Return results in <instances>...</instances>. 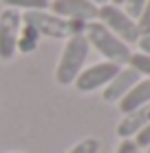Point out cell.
I'll return each instance as SVG.
<instances>
[{"mask_svg":"<svg viewBox=\"0 0 150 153\" xmlns=\"http://www.w3.org/2000/svg\"><path fill=\"white\" fill-rule=\"evenodd\" d=\"M89 51H91V45H89V40H86L84 33L71 36V38L64 42L62 56L58 60V67H55V82L62 84V87L73 84L75 78L80 76V71L84 69Z\"/></svg>","mask_w":150,"mask_h":153,"instance_id":"6da1fadb","label":"cell"},{"mask_svg":"<svg viewBox=\"0 0 150 153\" xmlns=\"http://www.w3.org/2000/svg\"><path fill=\"white\" fill-rule=\"evenodd\" d=\"M148 122H150V104H146V107H141V109H135V111L124 115L119 120V124H117V135H119L121 140H128V138L132 140Z\"/></svg>","mask_w":150,"mask_h":153,"instance_id":"9c48e42d","label":"cell"},{"mask_svg":"<svg viewBox=\"0 0 150 153\" xmlns=\"http://www.w3.org/2000/svg\"><path fill=\"white\" fill-rule=\"evenodd\" d=\"M115 153H139V146L135 144V140H119V144H117Z\"/></svg>","mask_w":150,"mask_h":153,"instance_id":"ac0fdd59","label":"cell"},{"mask_svg":"<svg viewBox=\"0 0 150 153\" xmlns=\"http://www.w3.org/2000/svg\"><path fill=\"white\" fill-rule=\"evenodd\" d=\"M84 36H86V40H89V45L93 49H97V53L106 58V62H115V65H119V67L128 65L130 53H132L130 47H128L126 42H121L113 31H108L102 22H97V20L86 22Z\"/></svg>","mask_w":150,"mask_h":153,"instance_id":"7a4b0ae2","label":"cell"},{"mask_svg":"<svg viewBox=\"0 0 150 153\" xmlns=\"http://www.w3.org/2000/svg\"><path fill=\"white\" fill-rule=\"evenodd\" d=\"M20 27H22V13L20 11L4 9L0 13V60H11L15 56Z\"/></svg>","mask_w":150,"mask_h":153,"instance_id":"8992f818","label":"cell"},{"mask_svg":"<svg viewBox=\"0 0 150 153\" xmlns=\"http://www.w3.org/2000/svg\"><path fill=\"white\" fill-rule=\"evenodd\" d=\"M108 2H110V4H117V7H121V4H124V0H108Z\"/></svg>","mask_w":150,"mask_h":153,"instance_id":"44dd1931","label":"cell"},{"mask_svg":"<svg viewBox=\"0 0 150 153\" xmlns=\"http://www.w3.org/2000/svg\"><path fill=\"white\" fill-rule=\"evenodd\" d=\"M4 9H24V11H46L51 0H2Z\"/></svg>","mask_w":150,"mask_h":153,"instance_id":"7c38bea8","label":"cell"},{"mask_svg":"<svg viewBox=\"0 0 150 153\" xmlns=\"http://www.w3.org/2000/svg\"><path fill=\"white\" fill-rule=\"evenodd\" d=\"M66 153H100V140L97 138H84L75 146H71Z\"/></svg>","mask_w":150,"mask_h":153,"instance_id":"5bb4252c","label":"cell"},{"mask_svg":"<svg viewBox=\"0 0 150 153\" xmlns=\"http://www.w3.org/2000/svg\"><path fill=\"white\" fill-rule=\"evenodd\" d=\"M117 104H119V111L124 115L135 111V109H141V107H146V104H150V78H141Z\"/></svg>","mask_w":150,"mask_h":153,"instance_id":"30bf717a","label":"cell"},{"mask_svg":"<svg viewBox=\"0 0 150 153\" xmlns=\"http://www.w3.org/2000/svg\"><path fill=\"white\" fill-rule=\"evenodd\" d=\"M95 7H102V4H108V0H91Z\"/></svg>","mask_w":150,"mask_h":153,"instance_id":"ffe728a7","label":"cell"},{"mask_svg":"<svg viewBox=\"0 0 150 153\" xmlns=\"http://www.w3.org/2000/svg\"><path fill=\"white\" fill-rule=\"evenodd\" d=\"M49 9L51 13L66 20H80V22L97 20V7L91 0H51Z\"/></svg>","mask_w":150,"mask_h":153,"instance_id":"52a82bcc","label":"cell"},{"mask_svg":"<svg viewBox=\"0 0 150 153\" xmlns=\"http://www.w3.org/2000/svg\"><path fill=\"white\" fill-rule=\"evenodd\" d=\"M128 65L135 69L139 76H146L150 78V56L148 53H141V51H137V53H130V60H128Z\"/></svg>","mask_w":150,"mask_h":153,"instance_id":"4fadbf2b","label":"cell"},{"mask_svg":"<svg viewBox=\"0 0 150 153\" xmlns=\"http://www.w3.org/2000/svg\"><path fill=\"white\" fill-rule=\"evenodd\" d=\"M146 151H148V153H150V146H148V149H146Z\"/></svg>","mask_w":150,"mask_h":153,"instance_id":"7402d4cb","label":"cell"},{"mask_svg":"<svg viewBox=\"0 0 150 153\" xmlns=\"http://www.w3.org/2000/svg\"><path fill=\"white\" fill-rule=\"evenodd\" d=\"M38 42H40V33L33 25L29 22H22L20 27V33H18V45H15V51L20 53H33L38 49Z\"/></svg>","mask_w":150,"mask_h":153,"instance_id":"8fae6325","label":"cell"},{"mask_svg":"<svg viewBox=\"0 0 150 153\" xmlns=\"http://www.w3.org/2000/svg\"><path fill=\"white\" fill-rule=\"evenodd\" d=\"M139 80H141V76H139L132 67H121L119 73H117V76L104 87V93H102V96H104L106 102L115 104V102H119V100L126 96V93L130 91Z\"/></svg>","mask_w":150,"mask_h":153,"instance_id":"ba28073f","label":"cell"},{"mask_svg":"<svg viewBox=\"0 0 150 153\" xmlns=\"http://www.w3.org/2000/svg\"><path fill=\"white\" fill-rule=\"evenodd\" d=\"M121 67L115 65V62H97V65H91L86 69L80 71V76L75 78L73 87L77 89L80 93H93L97 89H104L113 78L119 73Z\"/></svg>","mask_w":150,"mask_h":153,"instance_id":"5b68a950","label":"cell"},{"mask_svg":"<svg viewBox=\"0 0 150 153\" xmlns=\"http://www.w3.org/2000/svg\"><path fill=\"white\" fill-rule=\"evenodd\" d=\"M137 29H139V36H150V0H146L141 13L137 18Z\"/></svg>","mask_w":150,"mask_h":153,"instance_id":"9a60e30c","label":"cell"},{"mask_svg":"<svg viewBox=\"0 0 150 153\" xmlns=\"http://www.w3.org/2000/svg\"><path fill=\"white\" fill-rule=\"evenodd\" d=\"M132 140H135V144L139 146V149H148V146H150V122L143 126V129L139 131Z\"/></svg>","mask_w":150,"mask_h":153,"instance_id":"e0dca14e","label":"cell"},{"mask_svg":"<svg viewBox=\"0 0 150 153\" xmlns=\"http://www.w3.org/2000/svg\"><path fill=\"white\" fill-rule=\"evenodd\" d=\"M143 4H146V0H124V11L130 16L132 20H137L141 9H143Z\"/></svg>","mask_w":150,"mask_h":153,"instance_id":"2e32d148","label":"cell"},{"mask_svg":"<svg viewBox=\"0 0 150 153\" xmlns=\"http://www.w3.org/2000/svg\"><path fill=\"white\" fill-rule=\"evenodd\" d=\"M97 22H102L108 31H113L128 47L137 45V40H139L137 20H132L130 16L124 11V7H117V4H110V2L97 7Z\"/></svg>","mask_w":150,"mask_h":153,"instance_id":"277c9868","label":"cell"},{"mask_svg":"<svg viewBox=\"0 0 150 153\" xmlns=\"http://www.w3.org/2000/svg\"><path fill=\"white\" fill-rule=\"evenodd\" d=\"M22 22L33 25L38 29L40 38L46 36V38H53V40H69L71 36L84 33V27H86V22L66 20V18H60V16H55L51 11H24Z\"/></svg>","mask_w":150,"mask_h":153,"instance_id":"3957f363","label":"cell"},{"mask_svg":"<svg viewBox=\"0 0 150 153\" xmlns=\"http://www.w3.org/2000/svg\"><path fill=\"white\" fill-rule=\"evenodd\" d=\"M137 47H139V51H141V53H148V56H150V36H139Z\"/></svg>","mask_w":150,"mask_h":153,"instance_id":"d6986e66","label":"cell"}]
</instances>
